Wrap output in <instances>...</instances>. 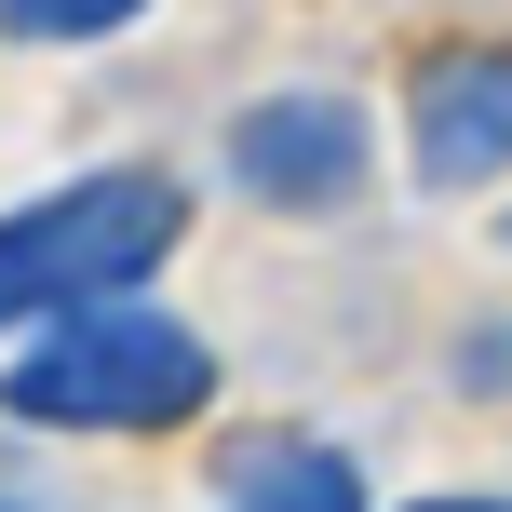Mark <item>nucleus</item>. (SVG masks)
Returning <instances> with one entry per match:
<instances>
[{"instance_id": "obj_1", "label": "nucleus", "mask_w": 512, "mask_h": 512, "mask_svg": "<svg viewBox=\"0 0 512 512\" xmlns=\"http://www.w3.org/2000/svg\"><path fill=\"white\" fill-rule=\"evenodd\" d=\"M230 364L189 310L162 297H95L68 324L14 337L0 351V418L14 432H54V445H162V432H203Z\"/></svg>"}, {"instance_id": "obj_2", "label": "nucleus", "mask_w": 512, "mask_h": 512, "mask_svg": "<svg viewBox=\"0 0 512 512\" xmlns=\"http://www.w3.org/2000/svg\"><path fill=\"white\" fill-rule=\"evenodd\" d=\"M176 243H189L176 162H81V176L0 203V351L95 310V297H149Z\"/></svg>"}, {"instance_id": "obj_3", "label": "nucleus", "mask_w": 512, "mask_h": 512, "mask_svg": "<svg viewBox=\"0 0 512 512\" xmlns=\"http://www.w3.org/2000/svg\"><path fill=\"white\" fill-rule=\"evenodd\" d=\"M216 162L256 216H351L364 176H378V108L337 95V81H270V95L230 108Z\"/></svg>"}, {"instance_id": "obj_4", "label": "nucleus", "mask_w": 512, "mask_h": 512, "mask_svg": "<svg viewBox=\"0 0 512 512\" xmlns=\"http://www.w3.org/2000/svg\"><path fill=\"white\" fill-rule=\"evenodd\" d=\"M405 176L432 203H472V189H512V27H459V41L405 54Z\"/></svg>"}, {"instance_id": "obj_5", "label": "nucleus", "mask_w": 512, "mask_h": 512, "mask_svg": "<svg viewBox=\"0 0 512 512\" xmlns=\"http://www.w3.org/2000/svg\"><path fill=\"white\" fill-rule=\"evenodd\" d=\"M203 472H216V512H378L364 459H351L337 432H297V418H243V432H216Z\"/></svg>"}, {"instance_id": "obj_6", "label": "nucleus", "mask_w": 512, "mask_h": 512, "mask_svg": "<svg viewBox=\"0 0 512 512\" xmlns=\"http://www.w3.org/2000/svg\"><path fill=\"white\" fill-rule=\"evenodd\" d=\"M162 0H0V41L14 54H95L122 41V27H149Z\"/></svg>"}, {"instance_id": "obj_7", "label": "nucleus", "mask_w": 512, "mask_h": 512, "mask_svg": "<svg viewBox=\"0 0 512 512\" xmlns=\"http://www.w3.org/2000/svg\"><path fill=\"white\" fill-rule=\"evenodd\" d=\"M459 391H472V405L512 391V324H459Z\"/></svg>"}, {"instance_id": "obj_8", "label": "nucleus", "mask_w": 512, "mask_h": 512, "mask_svg": "<svg viewBox=\"0 0 512 512\" xmlns=\"http://www.w3.org/2000/svg\"><path fill=\"white\" fill-rule=\"evenodd\" d=\"M405 512H512V499H405Z\"/></svg>"}, {"instance_id": "obj_9", "label": "nucleus", "mask_w": 512, "mask_h": 512, "mask_svg": "<svg viewBox=\"0 0 512 512\" xmlns=\"http://www.w3.org/2000/svg\"><path fill=\"white\" fill-rule=\"evenodd\" d=\"M0 512H27V499H14V486H0Z\"/></svg>"}, {"instance_id": "obj_10", "label": "nucleus", "mask_w": 512, "mask_h": 512, "mask_svg": "<svg viewBox=\"0 0 512 512\" xmlns=\"http://www.w3.org/2000/svg\"><path fill=\"white\" fill-rule=\"evenodd\" d=\"M499 243H512V216H499Z\"/></svg>"}]
</instances>
